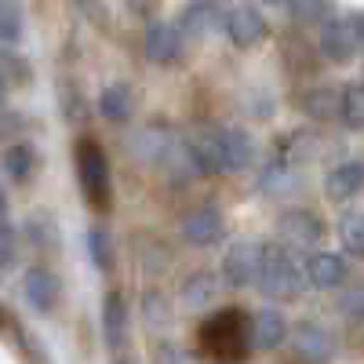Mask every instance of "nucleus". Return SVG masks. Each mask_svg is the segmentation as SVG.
<instances>
[{
    "instance_id": "nucleus-37",
    "label": "nucleus",
    "mask_w": 364,
    "mask_h": 364,
    "mask_svg": "<svg viewBox=\"0 0 364 364\" xmlns=\"http://www.w3.org/2000/svg\"><path fill=\"white\" fill-rule=\"evenodd\" d=\"M350 22H353L357 37H360V44H364V11H353V15H350Z\"/></svg>"
},
{
    "instance_id": "nucleus-14",
    "label": "nucleus",
    "mask_w": 364,
    "mask_h": 364,
    "mask_svg": "<svg viewBox=\"0 0 364 364\" xmlns=\"http://www.w3.org/2000/svg\"><path fill=\"white\" fill-rule=\"evenodd\" d=\"M364 186V164L360 161H343L339 168H331L324 178V193L331 200H350Z\"/></svg>"
},
{
    "instance_id": "nucleus-9",
    "label": "nucleus",
    "mask_w": 364,
    "mask_h": 364,
    "mask_svg": "<svg viewBox=\"0 0 364 364\" xmlns=\"http://www.w3.org/2000/svg\"><path fill=\"white\" fill-rule=\"evenodd\" d=\"M178 51H182V29H175L168 22H154L146 29V58L149 63L168 66L178 58Z\"/></svg>"
},
{
    "instance_id": "nucleus-25",
    "label": "nucleus",
    "mask_w": 364,
    "mask_h": 364,
    "mask_svg": "<svg viewBox=\"0 0 364 364\" xmlns=\"http://www.w3.org/2000/svg\"><path fill=\"white\" fill-rule=\"evenodd\" d=\"M182 299H186V306H193V310H208L211 302H215V277H211V273H193V277L182 284Z\"/></svg>"
},
{
    "instance_id": "nucleus-4",
    "label": "nucleus",
    "mask_w": 364,
    "mask_h": 364,
    "mask_svg": "<svg viewBox=\"0 0 364 364\" xmlns=\"http://www.w3.org/2000/svg\"><path fill=\"white\" fill-rule=\"evenodd\" d=\"M262 259H266V248L259 245V240H237L223 259V281L230 288H245V284L259 281Z\"/></svg>"
},
{
    "instance_id": "nucleus-35",
    "label": "nucleus",
    "mask_w": 364,
    "mask_h": 364,
    "mask_svg": "<svg viewBox=\"0 0 364 364\" xmlns=\"http://www.w3.org/2000/svg\"><path fill=\"white\" fill-rule=\"evenodd\" d=\"M15 262V230L8 223H0V269Z\"/></svg>"
},
{
    "instance_id": "nucleus-33",
    "label": "nucleus",
    "mask_w": 364,
    "mask_h": 364,
    "mask_svg": "<svg viewBox=\"0 0 364 364\" xmlns=\"http://www.w3.org/2000/svg\"><path fill=\"white\" fill-rule=\"evenodd\" d=\"M58 102H63V113H66L70 120H84V117H87L80 91H77V84H70V80H58Z\"/></svg>"
},
{
    "instance_id": "nucleus-8",
    "label": "nucleus",
    "mask_w": 364,
    "mask_h": 364,
    "mask_svg": "<svg viewBox=\"0 0 364 364\" xmlns=\"http://www.w3.org/2000/svg\"><path fill=\"white\" fill-rule=\"evenodd\" d=\"M190 154L197 161V171L200 175H219V171H230L226 164V142H223V132H197L190 142Z\"/></svg>"
},
{
    "instance_id": "nucleus-29",
    "label": "nucleus",
    "mask_w": 364,
    "mask_h": 364,
    "mask_svg": "<svg viewBox=\"0 0 364 364\" xmlns=\"http://www.w3.org/2000/svg\"><path fill=\"white\" fill-rule=\"evenodd\" d=\"M22 37V8L18 0H0V41L15 44Z\"/></svg>"
},
{
    "instance_id": "nucleus-40",
    "label": "nucleus",
    "mask_w": 364,
    "mask_h": 364,
    "mask_svg": "<svg viewBox=\"0 0 364 364\" xmlns=\"http://www.w3.org/2000/svg\"><path fill=\"white\" fill-rule=\"evenodd\" d=\"M0 95H4V77H0Z\"/></svg>"
},
{
    "instance_id": "nucleus-1",
    "label": "nucleus",
    "mask_w": 364,
    "mask_h": 364,
    "mask_svg": "<svg viewBox=\"0 0 364 364\" xmlns=\"http://www.w3.org/2000/svg\"><path fill=\"white\" fill-rule=\"evenodd\" d=\"M248 339H252V324L245 321V314H240L237 306L215 310L200 324V346L219 360L248 357Z\"/></svg>"
},
{
    "instance_id": "nucleus-22",
    "label": "nucleus",
    "mask_w": 364,
    "mask_h": 364,
    "mask_svg": "<svg viewBox=\"0 0 364 364\" xmlns=\"http://www.w3.org/2000/svg\"><path fill=\"white\" fill-rule=\"evenodd\" d=\"M321 154V142H317V135H310V132H291L284 142H281V161H288V164H310L314 157Z\"/></svg>"
},
{
    "instance_id": "nucleus-20",
    "label": "nucleus",
    "mask_w": 364,
    "mask_h": 364,
    "mask_svg": "<svg viewBox=\"0 0 364 364\" xmlns=\"http://www.w3.org/2000/svg\"><path fill=\"white\" fill-rule=\"evenodd\" d=\"M259 190L266 197H288L291 190H299V175H295V164L288 161H277V164H269L259 178Z\"/></svg>"
},
{
    "instance_id": "nucleus-36",
    "label": "nucleus",
    "mask_w": 364,
    "mask_h": 364,
    "mask_svg": "<svg viewBox=\"0 0 364 364\" xmlns=\"http://www.w3.org/2000/svg\"><path fill=\"white\" fill-rule=\"evenodd\" d=\"M128 4H132L139 15H154V11L161 8V0H128Z\"/></svg>"
},
{
    "instance_id": "nucleus-10",
    "label": "nucleus",
    "mask_w": 364,
    "mask_h": 364,
    "mask_svg": "<svg viewBox=\"0 0 364 364\" xmlns=\"http://www.w3.org/2000/svg\"><path fill=\"white\" fill-rule=\"evenodd\" d=\"M226 233V223L215 208H197L190 211L186 219H182V237L190 240V245H215V240Z\"/></svg>"
},
{
    "instance_id": "nucleus-31",
    "label": "nucleus",
    "mask_w": 364,
    "mask_h": 364,
    "mask_svg": "<svg viewBox=\"0 0 364 364\" xmlns=\"http://www.w3.org/2000/svg\"><path fill=\"white\" fill-rule=\"evenodd\" d=\"M343 120L346 128H364V84H350L343 91Z\"/></svg>"
},
{
    "instance_id": "nucleus-12",
    "label": "nucleus",
    "mask_w": 364,
    "mask_h": 364,
    "mask_svg": "<svg viewBox=\"0 0 364 364\" xmlns=\"http://www.w3.org/2000/svg\"><path fill=\"white\" fill-rule=\"evenodd\" d=\"M219 22L226 26V18L219 15V8L211 4V0H197V4H190L186 11H182L178 29H182L186 37H193V41H208V37L219 29Z\"/></svg>"
},
{
    "instance_id": "nucleus-11",
    "label": "nucleus",
    "mask_w": 364,
    "mask_h": 364,
    "mask_svg": "<svg viewBox=\"0 0 364 364\" xmlns=\"http://www.w3.org/2000/svg\"><path fill=\"white\" fill-rule=\"evenodd\" d=\"M58 295H63V284H58V277L51 269L33 266L26 273V299H29V306H33V310L51 314L58 306Z\"/></svg>"
},
{
    "instance_id": "nucleus-30",
    "label": "nucleus",
    "mask_w": 364,
    "mask_h": 364,
    "mask_svg": "<svg viewBox=\"0 0 364 364\" xmlns=\"http://www.w3.org/2000/svg\"><path fill=\"white\" fill-rule=\"evenodd\" d=\"M87 252H91V262H95L99 269H109L113 266V240L102 226L87 230Z\"/></svg>"
},
{
    "instance_id": "nucleus-2",
    "label": "nucleus",
    "mask_w": 364,
    "mask_h": 364,
    "mask_svg": "<svg viewBox=\"0 0 364 364\" xmlns=\"http://www.w3.org/2000/svg\"><path fill=\"white\" fill-rule=\"evenodd\" d=\"M77 178H80V190L87 197V204L95 208H109V193H113V182H109V164H106V154L99 142L91 139H80L77 142Z\"/></svg>"
},
{
    "instance_id": "nucleus-26",
    "label": "nucleus",
    "mask_w": 364,
    "mask_h": 364,
    "mask_svg": "<svg viewBox=\"0 0 364 364\" xmlns=\"http://www.w3.org/2000/svg\"><path fill=\"white\" fill-rule=\"evenodd\" d=\"M288 8L299 26H321V22H328L336 0H288Z\"/></svg>"
},
{
    "instance_id": "nucleus-3",
    "label": "nucleus",
    "mask_w": 364,
    "mask_h": 364,
    "mask_svg": "<svg viewBox=\"0 0 364 364\" xmlns=\"http://www.w3.org/2000/svg\"><path fill=\"white\" fill-rule=\"evenodd\" d=\"M259 291L273 302L281 299H295L302 291V273L295 269V262L288 259L284 248L269 245L266 248V259H262V269H259Z\"/></svg>"
},
{
    "instance_id": "nucleus-13",
    "label": "nucleus",
    "mask_w": 364,
    "mask_h": 364,
    "mask_svg": "<svg viewBox=\"0 0 364 364\" xmlns=\"http://www.w3.org/2000/svg\"><path fill=\"white\" fill-rule=\"evenodd\" d=\"M284 339H288V321H284L281 310L266 306V310H259V314L252 317V346H259V350H277Z\"/></svg>"
},
{
    "instance_id": "nucleus-18",
    "label": "nucleus",
    "mask_w": 364,
    "mask_h": 364,
    "mask_svg": "<svg viewBox=\"0 0 364 364\" xmlns=\"http://www.w3.org/2000/svg\"><path fill=\"white\" fill-rule=\"evenodd\" d=\"M102 331H106V343L117 350L128 336V302L120 291H109L106 295V310H102Z\"/></svg>"
},
{
    "instance_id": "nucleus-17",
    "label": "nucleus",
    "mask_w": 364,
    "mask_h": 364,
    "mask_svg": "<svg viewBox=\"0 0 364 364\" xmlns=\"http://www.w3.org/2000/svg\"><path fill=\"white\" fill-rule=\"evenodd\" d=\"M302 113L314 117V120H331V117H343V95L336 87H310L306 95L299 99Z\"/></svg>"
},
{
    "instance_id": "nucleus-5",
    "label": "nucleus",
    "mask_w": 364,
    "mask_h": 364,
    "mask_svg": "<svg viewBox=\"0 0 364 364\" xmlns=\"http://www.w3.org/2000/svg\"><path fill=\"white\" fill-rule=\"evenodd\" d=\"M277 233H281V245H284V248L310 252V248L317 245V240H321L324 226H321V219L314 215V211H302V208H295V211H284V215H281Z\"/></svg>"
},
{
    "instance_id": "nucleus-21",
    "label": "nucleus",
    "mask_w": 364,
    "mask_h": 364,
    "mask_svg": "<svg viewBox=\"0 0 364 364\" xmlns=\"http://www.w3.org/2000/svg\"><path fill=\"white\" fill-rule=\"evenodd\" d=\"M223 142H226V164H230V171H245L248 164H255V142H252L248 132L226 128Z\"/></svg>"
},
{
    "instance_id": "nucleus-32",
    "label": "nucleus",
    "mask_w": 364,
    "mask_h": 364,
    "mask_svg": "<svg viewBox=\"0 0 364 364\" xmlns=\"http://www.w3.org/2000/svg\"><path fill=\"white\" fill-rule=\"evenodd\" d=\"M142 310H146V324L149 328H168L171 324V314H168V299L161 291H146L142 295Z\"/></svg>"
},
{
    "instance_id": "nucleus-34",
    "label": "nucleus",
    "mask_w": 364,
    "mask_h": 364,
    "mask_svg": "<svg viewBox=\"0 0 364 364\" xmlns=\"http://www.w3.org/2000/svg\"><path fill=\"white\" fill-rule=\"evenodd\" d=\"M339 310H343L350 321H364V288L346 291V295H343V302H339Z\"/></svg>"
},
{
    "instance_id": "nucleus-39",
    "label": "nucleus",
    "mask_w": 364,
    "mask_h": 364,
    "mask_svg": "<svg viewBox=\"0 0 364 364\" xmlns=\"http://www.w3.org/2000/svg\"><path fill=\"white\" fill-rule=\"evenodd\" d=\"M262 4H284V0H262Z\"/></svg>"
},
{
    "instance_id": "nucleus-15",
    "label": "nucleus",
    "mask_w": 364,
    "mask_h": 364,
    "mask_svg": "<svg viewBox=\"0 0 364 364\" xmlns=\"http://www.w3.org/2000/svg\"><path fill=\"white\" fill-rule=\"evenodd\" d=\"M295 353L306 360H328L336 353V339L321 324H299L295 328Z\"/></svg>"
},
{
    "instance_id": "nucleus-7",
    "label": "nucleus",
    "mask_w": 364,
    "mask_h": 364,
    "mask_svg": "<svg viewBox=\"0 0 364 364\" xmlns=\"http://www.w3.org/2000/svg\"><path fill=\"white\" fill-rule=\"evenodd\" d=\"M226 37L233 41V48H255L266 41V18L259 8L240 4L226 15Z\"/></svg>"
},
{
    "instance_id": "nucleus-27",
    "label": "nucleus",
    "mask_w": 364,
    "mask_h": 364,
    "mask_svg": "<svg viewBox=\"0 0 364 364\" xmlns=\"http://www.w3.org/2000/svg\"><path fill=\"white\" fill-rule=\"evenodd\" d=\"M33 164H37V154L29 146H22V142H15V146H8L4 149V171L15 178V182H22V178H29V171H33Z\"/></svg>"
},
{
    "instance_id": "nucleus-24",
    "label": "nucleus",
    "mask_w": 364,
    "mask_h": 364,
    "mask_svg": "<svg viewBox=\"0 0 364 364\" xmlns=\"http://www.w3.org/2000/svg\"><path fill=\"white\" fill-rule=\"evenodd\" d=\"M135 154L146 161V164H157V161H168V154H171V139H168V132H154V128H146L139 139H135Z\"/></svg>"
},
{
    "instance_id": "nucleus-16",
    "label": "nucleus",
    "mask_w": 364,
    "mask_h": 364,
    "mask_svg": "<svg viewBox=\"0 0 364 364\" xmlns=\"http://www.w3.org/2000/svg\"><path fill=\"white\" fill-rule=\"evenodd\" d=\"M306 277L314 288H339L346 281V262L331 252H317V255H310Z\"/></svg>"
},
{
    "instance_id": "nucleus-19",
    "label": "nucleus",
    "mask_w": 364,
    "mask_h": 364,
    "mask_svg": "<svg viewBox=\"0 0 364 364\" xmlns=\"http://www.w3.org/2000/svg\"><path fill=\"white\" fill-rule=\"evenodd\" d=\"M135 109V95L128 84H109L102 95H99V113L106 120H113V124H120V120H128Z\"/></svg>"
},
{
    "instance_id": "nucleus-28",
    "label": "nucleus",
    "mask_w": 364,
    "mask_h": 364,
    "mask_svg": "<svg viewBox=\"0 0 364 364\" xmlns=\"http://www.w3.org/2000/svg\"><path fill=\"white\" fill-rule=\"evenodd\" d=\"M339 237L343 248L357 259H364V211H350V215L339 223Z\"/></svg>"
},
{
    "instance_id": "nucleus-6",
    "label": "nucleus",
    "mask_w": 364,
    "mask_h": 364,
    "mask_svg": "<svg viewBox=\"0 0 364 364\" xmlns=\"http://www.w3.org/2000/svg\"><path fill=\"white\" fill-rule=\"evenodd\" d=\"M357 48H360V37H357V29H353L350 18L324 22V29H321V55L328 58V63H339V66L350 63Z\"/></svg>"
},
{
    "instance_id": "nucleus-23",
    "label": "nucleus",
    "mask_w": 364,
    "mask_h": 364,
    "mask_svg": "<svg viewBox=\"0 0 364 364\" xmlns=\"http://www.w3.org/2000/svg\"><path fill=\"white\" fill-rule=\"evenodd\" d=\"M26 237H29V245H37L41 252H55L58 248V223L48 211H37V215H29V223H26Z\"/></svg>"
},
{
    "instance_id": "nucleus-38",
    "label": "nucleus",
    "mask_w": 364,
    "mask_h": 364,
    "mask_svg": "<svg viewBox=\"0 0 364 364\" xmlns=\"http://www.w3.org/2000/svg\"><path fill=\"white\" fill-rule=\"evenodd\" d=\"M4 208H8V197H4V186H0V215H4Z\"/></svg>"
}]
</instances>
